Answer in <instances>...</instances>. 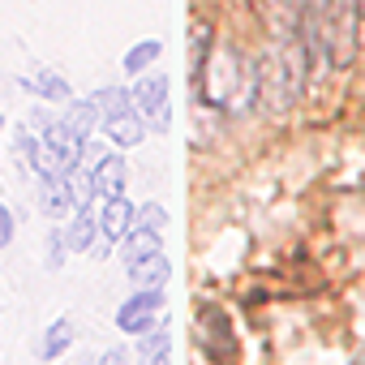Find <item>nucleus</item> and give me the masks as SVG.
<instances>
[{
  "label": "nucleus",
  "mask_w": 365,
  "mask_h": 365,
  "mask_svg": "<svg viewBox=\"0 0 365 365\" xmlns=\"http://www.w3.org/2000/svg\"><path fill=\"white\" fill-rule=\"evenodd\" d=\"M305 9L301 5H275L267 18V48L254 61L258 65V103L275 116L292 112L305 78H309V52H305V31H301Z\"/></svg>",
  "instance_id": "nucleus-1"
},
{
  "label": "nucleus",
  "mask_w": 365,
  "mask_h": 365,
  "mask_svg": "<svg viewBox=\"0 0 365 365\" xmlns=\"http://www.w3.org/2000/svg\"><path fill=\"white\" fill-rule=\"evenodd\" d=\"M361 26L356 0H309L301 18L309 69H352L361 56Z\"/></svg>",
  "instance_id": "nucleus-2"
},
{
  "label": "nucleus",
  "mask_w": 365,
  "mask_h": 365,
  "mask_svg": "<svg viewBox=\"0 0 365 365\" xmlns=\"http://www.w3.org/2000/svg\"><path fill=\"white\" fill-rule=\"evenodd\" d=\"M194 86H198V99L215 112L245 116L258 108V65L237 43H215Z\"/></svg>",
  "instance_id": "nucleus-3"
},
{
  "label": "nucleus",
  "mask_w": 365,
  "mask_h": 365,
  "mask_svg": "<svg viewBox=\"0 0 365 365\" xmlns=\"http://www.w3.org/2000/svg\"><path fill=\"white\" fill-rule=\"evenodd\" d=\"M133 108L142 112V120H146V129H155V133H163L168 125H172V108H168V78L163 73H142L138 82H133Z\"/></svg>",
  "instance_id": "nucleus-4"
},
{
  "label": "nucleus",
  "mask_w": 365,
  "mask_h": 365,
  "mask_svg": "<svg viewBox=\"0 0 365 365\" xmlns=\"http://www.w3.org/2000/svg\"><path fill=\"white\" fill-rule=\"evenodd\" d=\"M159 314H163V288H138L116 309V327L125 335H146L150 327H159Z\"/></svg>",
  "instance_id": "nucleus-5"
},
{
  "label": "nucleus",
  "mask_w": 365,
  "mask_h": 365,
  "mask_svg": "<svg viewBox=\"0 0 365 365\" xmlns=\"http://www.w3.org/2000/svg\"><path fill=\"white\" fill-rule=\"evenodd\" d=\"M198 327H202V348L211 352V361L228 365L237 356V344H232V327H228V314L220 305H202L198 309Z\"/></svg>",
  "instance_id": "nucleus-6"
},
{
  "label": "nucleus",
  "mask_w": 365,
  "mask_h": 365,
  "mask_svg": "<svg viewBox=\"0 0 365 365\" xmlns=\"http://www.w3.org/2000/svg\"><path fill=\"white\" fill-rule=\"evenodd\" d=\"M133 224H138V207H133L125 194H120V198H103V211H99V237H103L108 245L125 241Z\"/></svg>",
  "instance_id": "nucleus-7"
},
{
  "label": "nucleus",
  "mask_w": 365,
  "mask_h": 365,
  "mask_svg": "<svg viewBox=\"0 0 365 365\" xmlns=\"http://www.w3.org/2000/svg\"><path fill=\"white\" fill-rule=\"evenodd\" d=\"M39 211L48 220H65L78 211L73 190H69V176H39Z\"/></svg>",
  "instance_id": "nucleus-8"
},
{
  "label": "nucleus",
  "mask_w": 365,
  "mask_h": 365,
  "mask_svg": "<svg viewBox=\"0 0 365 365\" xmlns=\"http://www.w3.org/2000/svg\"><path fill=\"white\" fill-rule=\"evenodd\" d=\"M91 180H95V198H120L125 180H129V168H125L120 155H99L95 168H91Z\"/></svg>",
  "instance_id": "nucleus-9"
},
{
  "label": "nucleus",
  "mask_w": 365,
  "mask_h": 365,
  "mask_svg": "<svg viewBox=\"0 0 365 365\" xmlns=\"http://www.w3.org/2000/svg\"><path fill=\"white\" fill-rule=\"evenodd\" d=\"M108 138H112V146H138L142 138H146V120H142V112L138 108H129V112H120V116H108L103 125H99Z\"/></svg>",
  "instance_id": "nucleus-10"
},
{
  "label": "nucleus",
  "mask_w": 365,
  "mask_h": 365,
  "mask_svg": "<svg viewBox=\"0 0 365 365\" xmlns=\"http://www.w3.org/2000/svg\"><path fill=\"white\" fill-rule=\"evenodd\" d=\"M95 237H99V220L91 215V207H78V211H73V220H69V228H65L69 254H91Z\"/></svg>",
  "instance_id": "nucleus-11"
},
{
  "label": "nucleus",
  "mask_w": 365,
  "mask_h": 365,
  "mask_svg": "<svg viewBox=\"0 0 365 365\" xmlns=\"http://www.w3.org/2000/svg\"><path fill=\"white\" fill-rule=\"evenodd\" d=\"M168 275H172V262L163 258V250L150 254V258H142V262H129V284L133 288H163Z\"/></svg>",
  "instance_id": "nucleus-12"
},
{
  "label": "nucleus",
  "mask_w": 365,
  "mask_h": 365,
  "mask_svg": "<svg viewBox=\"0 0 365 365\" xmlns=\"http://www.w3.org/2000/svg\"><path fill=\"white\" fill-rule=\"evenodd\" d=\"M211 52H215V26L198 18L190 26V82H198V73H202V65H207Z\"/></svg>",
  "instance_id": "nucleus-13"
},
{
  "label": "nucleus",
  "mask_w": 365,
  "mask_h": 365,
  "mask_svg": "<svg viewBox=\"0 0 365 365\" xmlns=\"http://www.w3.org/2000/svg\"><path fill=\"white\" fill-rule=\"evenodd\" d=\"M22 86H26L31 95L48 99V103H69V99H73L69 82H65L61 73H52V69H43V73H35V78H22Z\"/></svg>",
  "instance_id": "nucleus-14"
},
{
  "label": "nucleus",
  "mask_w": 365,
  "mask_h": 365,
  "mask_svg": "<svg viewBox=\"0 0 365 365\" xmlns=\"http://www.w3.org/2000/svg\"><path fill=\"white\" fill-rule=\"evenodd\" d=\"M159 250H163V245H159V232H155V228H142V224H133L129 237L120 241L125 267H129V262H142V258H150V254H159Z\"/></svg>",
  "instance_id": "nucleus-15"
},
{
  "label": "nucleus",
  "mask_w": 365,
  "mask_h": 365,
  "mask_svg": "<svg viewBox=\"0 0 365 365\" xmlns=\"http://www.w3.org/2000/svg\"><path fill=\"white\" fill-rule=\"evenodd\" d=\"M65 125L73 129V133H82V138H91L99 125H103V116H99V103L95 99H69V112H65Z\"/></svg>",
  "instance_id": "nucleus-16"
},
{
  "label": "nucleus",
  "mask_w": 365,
  "mask_h": 365,
  "mask_svg": "<svg viewBox=\"0 0 365 365\" xmlns=\"http://www.w3.org/2000/svg\"><path fill=\"white\" fill-rule=\"evenodd\" d=\"M168 352H172L168 327H150L146 335H138V356H142V365H168Z\"/></svg>",
  "instance_id": "nucleus-17"
},
{
  "label": "nucleus",
  "mask_w": 365,
  "mask_h": 365,
  "mask_svg": "<svg viewBox=\"0 0 365 365\" xmlns=\"http://www.w3.org/2000/svg\"><path fill=\"white\" fill-rule=\"evenodd\" d=\"M69 344H73V322L69 318H56L43 331V339H39V361H56L61 352H69Z\"/></svg>",
  "instance_id": "nucleus-18"
},
{
  "label": "nucleus",
  "mask_w": 365,
  "mask_h": 365,
  "mask_svg": "<svg viewBox=\"0 0 365 365\" xmlns=\"http://www.w3.org/2000/svg\"><path fill=\"white\" fill-rule=\"evenodd\" d=\"M159 52H163L159 39H142V43H133V48L125 52V73H129V78H142V73L159 61Z\"/></svg>",
  "instance_id": "nucleus-19"
},
{
  "label": "nucleus",
  "mask_w": 365,
  "mask_h": 365,
  "mask_svg": "<svg viewBox=\"0 0 365 365\" xmlns=\"http://www.w3.org/2000/svg\"><path fill=\"white\" fill-rule=\"evenodd\" d=\"M91 99L99 103V116H103V120H108V116H120V112L133 108V91H125V86H103V91H95Z\"/></svg>",
  "instance_id": "nucleus-20"
},
{
  "label": "nucleus",
  "mask_w": 365,
  "mask_h": 365,
  "mask_svg": "<svg viewBox=\"0 0 365 365\" xmlns=\"http://www.w3.org/2000/svg\"><path fill=\"white\" fill-rule=\"evenodd\" d=\"M65 254H69L65 228H52V232H48V271H61V267H65Z\"/></svg>",
  "instance_id": "nucleus-21"
},
{
  "label": "nucleus",
  "mask_w": 365,
  "mask_h": 365,
  "mask_svg": "<svg viewBox=\"0 0 365 365\" xmlns=\"http://www.w3.org/2000/svg\"><path fill=\"white\" fill-rule=\"evenodd\" d=\"M138 224H142V228H155V232H159V228L168 224V211H163L159 202H146V207H138Z\"/></svg>",
  "instance_id": "nucleus-22"
},
{
  "label": "nucleus",
  "mask_w": 365,
  "mask_h": 365,
  "mask_svg": "<svg viewBox=\"0 0 365 365\" xmlns=\"http://www.w3.org/2000/svg\"><path fill=\"white\" fill-rule=\"evenodd\" d=\"M9 241H14V211L0 202V250H9Z\"/></svg>",
  "instance_id": "nucleus-23"
},
{
  "label": "nucleus",
  "mask_w": 365,
  "mask_h": 365,
  "mask_svg": "<svg viewBox=\"0 0 365 365\" xmlns=\"http://www.w3.org/2000/svg\"><path fill=\"white\" fill-rule=\"evenodd\" d=\"M99 365H129V356H125V348H108L99 356Z\"/></svg>",
  "instance_id": "nucleus-24"
},
{
  "label": "nucleus",
  "mask_w": 365,
  "mask_h": 365,
  "mask_svg": "<svg viewBox=\"0 0 365 365\" xmlns=\"http://www.w3.org/2000/svg\"><path fill=\"white\" fill-rule=\"evenodd\" d=\"M356 5H361V18H365V0H356Z\"/></svg>",
  "instance_id": "nucleus-25"
},
{
  "label": "nucleus",
  "mask_w": 365,
  "mask_h": 365,
  "mask_svg": "<svg viewBox=\"0 0 365 365\" xmlns=\"http://www.w3.org/2000/svg\"><path fill=\"white\" fill-rule=\"evenodd\" d=\"M0 129H5V120H0Z\"/></svg>",
  "instance_id": "nucleus-26"
}]
</instances>
